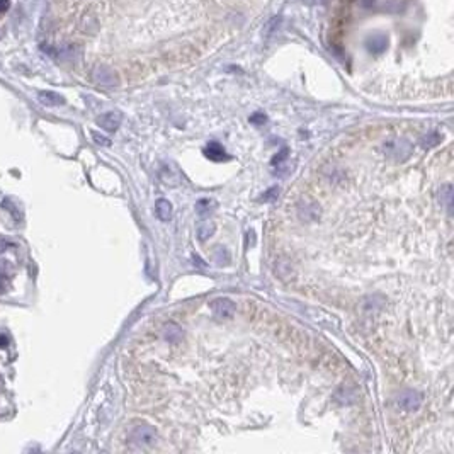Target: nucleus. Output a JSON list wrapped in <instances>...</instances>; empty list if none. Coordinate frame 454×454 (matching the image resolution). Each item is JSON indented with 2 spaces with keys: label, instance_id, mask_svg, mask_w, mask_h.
<instances>
[{
  "label": "nucleus",
  "instance_id": "f257e3e1",
  "mask_svg": "<svg viewBox=\"0 0 454 454\" xmlns=\"http://www.w3.org/2000/svg\"><path fill=\"white\" fill-rule=\"evenodd\" d=\"M395 403H396V407L401 410V412L412 413V412H419L420 407H422V403H424V398L417 390L407 388V390L400 391V395L396 396Z\"/></svg>",
  "mask_w": 454,
  "mask_h": 454
},
{
  "label": "nucleus",
  "instance_id": "f03ea898",
  "mask_svg": "<svg viewBox=\"0 0 454 454\" xmlns=\"http://www.w3.org/2000/svg\"><path fill=\"white\" fill-rule=\"evenodd\" d=\"M130 439L133 444H136L140 447L154 446L157 442V431L154 427H150V425H136L130 432Z\"/></svg>",
  "mask_w": 454,
  "mask_h": 454
},
{
  "label": "nucleus",
  "instance_id": "7ed1b4c3",
  "mask_svg": "<svg viewBox=\"0 0 454 454\" xmlns=\"http://www.w3.org/2000/svg\"><path fill=\"white\" fill-rule=\"evenodd\" d=\"M92 77H94V82L102 85V87H114V85H118V82H119L116 71L107 68V66H97V68L94 70Z\"/></svg>",
  "mask_w": 454,
  "mask_h": 454
},
{
  "label": "nucleus",
  "instance_id": "20e7f679",
  "mask_svg": "<svg viewBox=\"0 0 454 454\" xmlns=\"http://www.w3.org/2000/svg\"><path fill=\"white\" fill-rule=\"evenodd\" d=\"M211 312L218 318H232L235 313V303L228 298H216L211 301Z\"/></svg>",
  "mask_w": 454,
  "mask_h": 454
},
{
  "label": "nucleus",
  "instance_id": "39448f33",
  "mask_svg": "<svg viewBox=\"0 0 454 454\" xmlns=\"http://www.w3.org/2000/svg\"><path fill=\"white\" fill-rule=\"evenodd\" d=\"M385 152L390 157H395V159H400V155H401V159H405V157H408V154L412 152V146H410V143L405 140H395V141L385 143Z\"/></svg>",
  "mask_w": 454,
  "mask_h": 454
},
{
  "label": "nucleus",
  "instance_id": "423d86ee",
  "mask_svg": "<svg viewBox=\"0 0 454 454\" xmlns=\"http://www.w3.org/2000/svg\"><path fill=\"white\" fill-rule=\"evenodd\" d=\"M121 121H123V116L116 111H111V112H104L102 116L97 118V124L102 130H106L109 133H114L118 130L119 126H121Z\"/></svg>",
  "mask_w": 454,
  "mask_h": 454
},
{
  "label": "nucleus",
  "instance_id": "0eeeda50",
  "mask_svg": "<svg viewBox=\"0 0 454 454\" xmlns=\"http://www.w3.org/2000/svg\"><path fill=\"white\" fill-rule=\"evenodd\" d=\"M204 155H206L209 160H214V162H221V160H228V159H230V157H228V154L223 150V146L219 145L218 141H211V143H209V145L204 148Z\"/></svg>",
  "mask_w": 454,
  "mask_h": 454
},
{
  "label": "nucleus",
  "instance_id": "6e6552de",
  "mask_svg": "<svg viewBox=\"0 0 454 454\" xmlns=\"http://www.w3.org/2000/svg\"><path fill=\"white\" fill-rule=\"evenodd\" d=\"M164 337L169 344H177L180 338L184 337V330L179 327L177 323H167L164 327Z\"/></svg>",
  "mask_w": 454,
  "mask_h": 454
},
{
  "label": "nucleus",
  "instance_id": "1a4fd4ad",
  "mask_svg": "<svg viewBox=\"0 0 454 454\" xmlns=\"http://www.w3.org/2000/svg\"><path fill=\"white\" fill-rule=\"evenodd\" d=\"M367 50H369V53L372 55H380L383 53V51L386 50V46H388V40H386L385 36L377 34V36H372L367 40Z\"/></svg>",
  "mask_w": 454,
  "mask_h": 454
},
{
  "label": "nucleus",
  "instance_id": "9d476101",
  "mask_svg": "<svg viewBox=\"0 0 454 454\" xmlns=\"http://www.w3.org/2000/svg\"><path fill=\"white\" fill-rule=\"evenodd\" d=\"M155 214L162 221H169L172 218V204L167 199H159L155 203Z\"/></svg>",
  "mask_w": 454,
  "mask_h": 454
},
{
  "label": "nucleus",
  "instance_id": "9b49d317",
  "mask_svg": "<svg viewBox=\"0 0 454 454\" xmlns=\"http://www.w3.org/2000/svg\"><path fill=\"white\" fill-rule=\"evenodd\" d=\"M40 100L45 104V106H61V104H65V99L61 97L60 94L50 92V90H43V92H40Z\"/></svg>",
  "mask_w": 454,
  "mask_h": 454
},
{
  "label": "nucleus",
  "instance_id": "f8f14e48",
  "mask_svg": "<svg viewBox=\"0 0 454 454\" xmlns=\"http://www.w3.org/2000/svg\"><path fill=\"white\" fill-rule=\"evenodd\" d=\"M214 232H216V223H213V221H201L198 224V237L201 242H204V240H208L209 237H213Z\"/></svg>",
  "mask_w": 454,
  "mask_h": 454
},
{
  "label": "nucleus",
  "instance_id": "ddd939ff",
  "mask_svg": "<svg viewBox=\"0 0 454 454\" xmlns=\"http://www.w3.org/2000/svg\"><path fill=\"white\" fill-rule=\"evenodd\" d=\"M451 198H452V185L446 184L441 189V199H444V204H446L447 213H451Z\"/></svg>",
  "mask_w": 454,
  "mask_h": 454
},
{
  "label": "nucleus",
  "instance_id": "4468645a",
  "mask_svg": "<svg viewBox=\"0 0 454 454\" xmlns=\"http://www.w3.org/2000/svg\"><path fill=\"white\" fill-rule=\"evenodd\" d=\"M211 208H214V201H209V199H201L196 203V209H198L199 214H208L209 211H211Z\"/></svg>",
  "mask_w": 454,
  "mask_h": 454
},
{
  "label": "nucleus",
  "instance_id": "2eb2a0df",
  "mask_svg": "<svg viewBox=\"0 0 454 454\" xmlns=\"http://www.w3.org/2000/svg\"><path fill=\"white\" fill-rule=\"evenodd\" d=\"M214 260H216L219 266L228 264V262H230V254H228V252L224 250V248L218 247L216 250H214Z\"/></svg>",
  "mask_w": 454,
  "mask_h": 454
},
{
  "label": "nucleus",
  "instance_id": "dca6fc26",
  "mask_svg": "<svg viewBox=\"0 0 454 454\" xmlns=\"http://www.w3.org/2000/svg\"><path fill=\"white\" fill-rule=\"evenodd\" d=\"M439 141V135L437 133H432L431 136H425L424 140H422V145L424 146H432V145H436V143Z\"/></svg>",
  "mask_w": 454,
  "mask_h": 454
},
{
  "label": "nucleus",
  "instance_id": "f3484780",
  "mask_svg": "<svg viewBox=\"0 0 454 454\" xmlns=\"http://www.w3.org/2000/svg\"><path fill=\"white\" fill-rule=\"evenodd\" d=\"M92 138H94V141L97 143V145H102V146H107V145H111V141L107 140L106 136H102V135H99V133H92Z\"/></svg>",
  "mask_w": 454,
  "mask_h": 454
},
{
  "label": "nucleus",
  "instance_id": "a211bd4d",
  "mask_svg": "<svg viewBox=\"0 0 454 454\" xmlns=\"http://www.w3.org/2000/svg\"><path fill=\"white\" fill-rule=\"evenodd\" d=\"M266 116L262 112H255L254 116L250 118V123H255V124H262V123H266Z\"/></svg>",
  "mask_w": 454,
  "mask_h": 454
},
{
  "label": "nucleus",
  "instance_id": "6ab92c4d",
  "mask_svg": "<svg viewBox=\"0 0 454 454\" xmlns=\"http://www.w3.org/2000/svg\"><path fill=\"white\" fill-rule=\"evenodd\" d=\"M286 157H288V150H286V148H284V150L279 154V157H276V159L272 160V164H274V165H276V164H279V162H283V160L286 159Z\"/></svg>",
  "mask_w": 454,
  "mask_h": 454
},
{
  "label": "nucleus",
  "instance_id": "aec40b11",
  "mask_svg": "<svg viewBox=\"0 0 454 454\" xmlns=\"http://www.w3.org/2000/svg\"><path fill=\"white\" fill-rule=\"evenodd\" d=\"M9 9V0H0V14H4Z\"/></svg>",
  "mask_w": 454,
  "mask_h": 454
},
{
  "label": "nucleus",
  "instance_id": "412c9836",
  "mask_svg": "<svg viewBox=\"0 0 454 454\" xmlns=\"http://www.w3.org/2000/svg\"><path fill=\"white\" fill-rule=\"evenodd\" d=\"M9 346V338H7V335H0V347H7Z\"/></svg>",
  "mask_w": 454,
  "mask_h": 454
},
{
  "label": "nucleus",
  "instance_id": "4be33fe9",
  "mask_svg": "<svg viewBox=\"0 0 454 454\" xmlns=\"http://www.w3.org/2000/svg\"><path fill=\"white\" fill-rule=\"evenodd\" d=\"M0 293H4V274L0 272Z\"/></svg>",
  "mask_w": 454,
  "mask_h": 454
}]
</instances>
